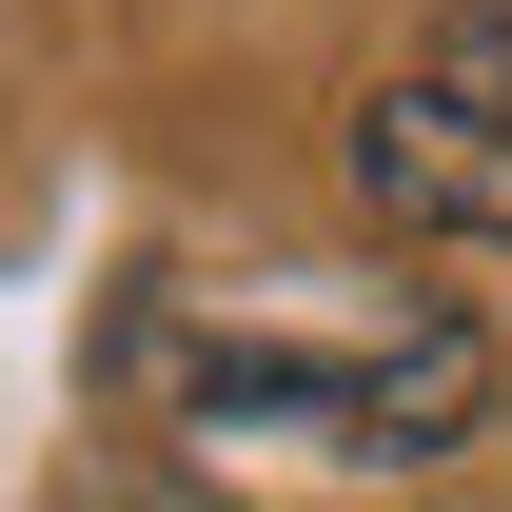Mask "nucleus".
Instances as JSON below:
<instances>
[{"mask_svg":"<svg viewBox=\"0 0 512 512\" xmlns=\"http://www.w3.org/2000/svg\"><path fill=\"white\" fill-rule=\"evenodd\" d=\"M197 434H316V453H453L493 414L473 316H375V335H197L178 355Z\"/></svg>","mask_w":512,"mask_h":512,"instance_id":"1","label":"nucleus"},{"mask_svg":"<svg viewBox=\"0 0 512 512\" xmlns=\"http://www.w3.org/2000/svg\"><path fill=\"white\" fill-rule=\"evenodd\" d=\"M355 197L394 237H512V119H473L434 79H375L355 99Z\"/></svg>","mask_w":512,"mask_h":512,"instance_id":"2","label":"nucleus"},{"mask_svg":"<svg viewBox=\"0 0 512 512\" xmlns=\"http://www.w3.org/2000/svg\"><path fill=\"white\" fill-rule=\"evenodd\" d=\"M60 512H217V493H197V473H158V453H119V473H79Z\"/></svg>","mask_w":512,"mask_h":512,"instance_id":"4","label":"nucleus"},{"mask_svg":"<svg viewBox=\"0 0 512 512\" xmlns=\"http://www.w3.org/2000/svg\"><path fill=\"white\" fill-rule=\"evenodd\" d=\"M414 79H434V99H473V119H512V0H453V40H434Z\"/></svg>","mask_w":512,"mask_h":512,"instance_id":"3","label":"nucleus"}]
</instances>
